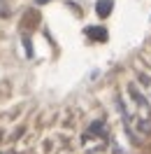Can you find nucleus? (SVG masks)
<instances>
[{
  "mask_svg": "<svg viewBox=\"0 0 151 154\" xmlns=\"http://www.w3.org/2000/svg\"><path fill=\"white\" fill-rule=\"evenodd\" d=\"M126 94H128V98H130L135 105L140 107L142 112H147V115H151V98L147 91H142L140 84L137 82H128L126 84Z\"/></svg>",
  "mask_w": 151,
  "mask_h": 154,
  "instance_id": "nucleus-1",
  "label": "nucleus"
},
{
  "mask_svg": "<svg viewBox=\"0 0 151 154\" xmlns=\"http://www.w3.org/2000/svg\"><path fill=\"white\" fill-rule=\"evenodd\" d=\"M130 126L137 128V133L149 135L151 133V117H132V119H130Z\"/></svg>",
  "mask_w": 151,
  "mask_h": 154,
  "instance_id": "nucleus-2",
  "label": "nucleus"
},
{
  "mask_svg": "<svg viewBox=\"0 0 151 154\" xmlns=\"http://www.w3.org/2000/svg\"><path fill=\"white\" fill-rule=\"evenodd\" d=\"M95 12H98V17H109V12H112V0H98V5H95Z\"/></svg>",
  "mask_w": 151,
  "mask_h": 154,
  "instance_id": "nucleus-3",
  "label": "nucleus"
},
{
  "mask_svg": "<svg viewBox=\"0 0 151 154\" xmlns=\"http://www.w3.org/2000/svg\"><path fill=\"white\" fill-rule=\"evenodd\" d=\"M88 38H98V40H105V30L102 28H86Z\"/></svg>",
  "mask_w": 151,
  "mask_h": 154,
  "instance_id": "nucleus-4",
  "label": "nucleus"
},
{
  "mask_svg": "<svg viewBox=\"0 0 151 154\" xmlns=\"http://www.w3.org/2000/svg\"><path fill=\"white\" fill-rule=\"evenodd\" d=\"M12 14V10H10V5L5 2V0H0V19H7Z\"/></svg>",
  "mask_w": 151,
  "mask_h": 154,
  "instance_id": "nucleus-5",
  "label": "nucleus"
},
{
  "mask_svg": "<svg viewBox=\"0 0 151 154\" xmlns=\"http://www.w3.org/2000/svg\"><path fill=\"white\" fill-rule=\"evenodd\" d=\"M0 154H2V152H0Z\"/></svg>",
  "mask_w": 151,
  "mask_h": 154,
  "instance_id": "nucleus-6",
  "label": "nucleus"
}]
</instances>
